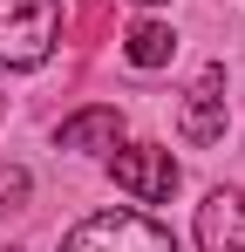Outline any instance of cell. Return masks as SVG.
<instances>
[{
	"label": "cell",
	"mask_w": 245,
	"mask_h": 252,
	"mask_svg": "<svg viewBox=\"0 0 245 252\" xmlns=\"http://www.w3.org/2000/svg\"><path fill=\"white\" fill-rule=\"evenodd\" d=\"M136 7H163V0H136Z\"/></svg>",
	"instance_id": "9c48e42d"
},
{
	"label": "cell",
	"mask_w": 245,
	"mask_h": 252,
	"mask_svg": "<svg viewBox=\"0 0 245 252\" xmlns=\"http://www.w3.org/2000/svg\"><path fill=\"white\" fill-rule=\"evenodd\" d=\"M21 205H28V170L0 164V211H21Z\"/></svg>",
	"instance_id": "ba28073f"
},
{
	"label": "cell",
	"mask_w": 245,
	"mask_h": 252,
	"mask_svg": "<svg viewBox=\"0 0 245 252\" xmlns=\"http://www.w3.org/2000/svg\"><path fill=\"white\" fill-rule=\"evenodd\" d=\"M116 136H122V109H82V116H68V123L55 129V143L61 150H116Z\"/></svg>",
	"instance_id": "8992f818"
},
{
	"label": "cell",
	"mask_w": 245,
	"mask_h": 252,
	"mask_svg": "<svg viewBox=\"0 0 245 252\" xmlns=\"http://www.w3.org/2000/svg\"><path fill=\"white\" fill-rule=\"evenodd\" d=\"M198 252H245V198L211 191L198 205Z\"/></svg>",
	"instance_id": "277c9868"
},
{
	"label": "cell",
	"mask_w": 245,
	"mask_h": 252,
	"mask_svg": "<svg viewBox=\"0 0 245 252\" xmlns=\"http://www.w3.org/2000/svg\"><path fill=\"white\" fill-rule=\"evenodd\" d=\"M170 48H177V34H170L163 21H136V28L122 34V55H129V68H163V62H170Z\"/></svg>",
	"instance_id": "52a82bcc"
},
{
	"label": "cell",
	"mask_w": 245,
	"mask_h": 252,
	"mask_svg": "<svg viewBox=\"0 0 245 252\" xmlns=\"http://www.w3.org/2000/svg\"><path fill=\"white\" fill-rule=\"evenodd\" d=\"M61 0H0V68H41L55 55Z\"/></svg>",
	"instance_id": "7a4b0ae2"
},
{
	"label": "cell",
	"mask_w": 245,
	"mask_h": 252,
	"mask_svg": "<svg viewBox=\"0 0 245 252\" xmlns=\"http://www.w3.org/2000/svg\"><path fill=\"white\" fill-rule=\"evenodd\" d=\"M109 177H116V191H129L136 205H163L170 191H177V157L163 150V143H129L109 157Z\"/></svg>",
	"instance_id": "3957f363"
},
{
	"label": "cell",
	"mask_w": 245,
	"mask_h": 252,
	"mask_svg": "<svg viewBox=\"0 0 245 252\" xmlns=\"http://www.w3.org/2000/svg\"><path fill=\"white\" fill-rule=\"evenodd\" d=\"M61 252H177V239H170V225L143 211H89L61 239Z\"/></svg>",
	"instance_id": "6da1fadb"
},
{
	"label": "cell",
	"mask_w": 245,
	"mask_h": 252,
	"mask_svg": "<svg viewBox=\"0 0 245 252\" xmlns=\"http://www.w3.org/2000/svg\"><path fill=\"white\" fill-rule=\"evenodd\" d=\"M184 136L191 143H218L225 136V68L211 62L198 82H191V95H184Z\"/></svg>",
	"instance_id": "5b68a950"
}]
</instances>
